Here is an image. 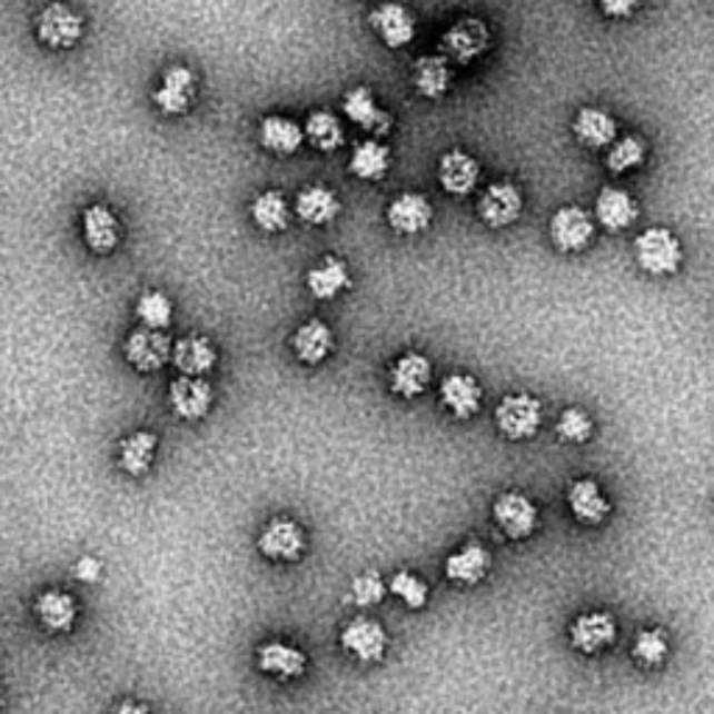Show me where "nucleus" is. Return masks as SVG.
<instances>
[{
  "label": "nucleus",
  "mask_w": 714,
  "mask_h": 714,
  "mask_svg": "<svg viewBox=\"0 0 714 714\" xmlns=\"http://www.w3.org/2000/svg\"><path fill=\"white\" fill-rule=\"evenodd\" d=\"M636 266L651 277H673L684 262V249L681 240L675 238L673 229L651 227L634 240Z\"/></svg>",
  "instance_id": "nucleus-1"
},
{
  "label": "nucleus",
  "mask_w": 714,
  "mask_h": 714,
  "mask_svg": "<svg viewBox=\"0 0 714 714\" xmlns=\"http://www.w3.org/2000/svg\"><path fill=\"white\" fill-rule=\"evenodd\" d=\"M34 34L40 46L48 51H70L85 37V18L68 7L65 0H51L40 14H37Z\"/></svg>",
  "instance_id": "nucleus-2"
},
{
  "label": "nucleus",
  "mask_w": 714,
  "mask_h": 714,
  "mask_svg": "<svg viewBox=\"0 0 714 714\" xmlns=\"http://www.w3.org/2000/svg\"><path fill=\"white\" fill-rule=\"evenodd\" d=\"M492 48V29L480 18H460L449 26L438 42V53L449 65H472Z\"/></svg>",
  "instance_id": "nucleus-3"
},
{
  "label": "nucleus",
  "mask_w": 714,
  "mask_h": 714,
  "mask_svg": "<svg viewBox=\"0 0 714 714\" xmlns=\"http://www.w3.org/2000/svg\"><path fill=\"white\" fill-rule=\"evenodd\" d=\"M547 235H551V244L562 255H581V251H586L595 244V216L578 205H564L553 212L551 224H547Z\"/></svg>",
  "instance_id": "nucleus-4"
},
{
  "label": "nucleus",
  "mask_w": 714,
  "mask_h": 714,
  "mask_svg": "<svg viewBox=\"0 0 714 714\" xmlns=\"http://www.w3.org/2000/svg\"><path fill=\"white\" fill-rule=\"evenodd\" d=\"M542 403L533 394H508L494 410V425L508 442H527L542 430Z\"/></svg>",
  "instance_id": "nucleus-5"
},
{
  "label": "nucleus",
  "mask_w": 714,
  "mask_h": 714,
  "mask_svg": "<svg viewBox=\"0 0 714 714\" xmlns=\"http://www.w3.org/2000/svg\"><path fill=\"white\" fill-rule=\"evenodd\" d=\"M340 109H344L346 120L355 123L360 131H366L371 140H383V137L391 135L394 115L380 107L371 87H349V90L344 92V98H340Z\"/></svg>",
  "instance_id": "nucleus-6"
},
{
  "label": "nucleus",
  "mask_w": 714,
  "mask_h": 714,
  "mask_svg": "<svg viewBox=\"0 0 714 714\" xmlns=\"http://www.w3.org/2000/svg\"><path fill=\"white\" fill-rule=\"evenodd\" d=\"M170 351H173V340L162 329L137 327L123 340L126 364L140 375H151V371H159L165 364H170Z\"/></svg>",
  "instance_id": "nucleus-7"
},
{
  "label": "nucleus",
  "mask_w": 714,
  "mask_h": 714,
  "mask_svg": "<svg viewBox=\"0 0 714 714\" xmlns=\"http://www.w3.org/2000/svg\"><path fill=\"white\" fill-rule=\"evenodd\" d=\"M196 90H199V85H196L194 70L188 65H170L159 76V85L153 90V107L168 118L188 115L196 103Z\"/></svg>",
  "instance_id": "nucleus-8"
},
{
  "label": "nucleus",
  "mask_w": 714,
  "mask_h": 714,
  "mask_svg": "<svg viewBox=\"0 0 714 714\" xmlns=\"http://www.w3.org/2000/svg\"><path fill=\"white\" fill-rule=\"evenodd\" d=\"M216 391L207 377H176L168 386V405L182 422H201L212 410Z\"/></svg>",
  "instance_id": "nucleus-9"
},
{
  "label": "nucleus",
  "mask_w": 714,
  "mask_h": 714,
  "mask_svg": "<svg viewBox=\"0 0 714 714\" xmlns=\"http://www.w3.org/2000/svg\"><path fill=\"white\" fill-rule=\"evenodd\" d=\"M525 210V196L514 182L488 185L477 201V218L492 229H505L516 224Z\"/></svg>",
  "instance_id": "nucleus-10"
},
{
  "label": "nucleus",
  "mask_w": 714,
  "mask_h": 714,
  "mask_svg": "<svg viewBox=\"0 0 714 714\" xmlns=\"http://www.w3.org/2000/svg\"><path fill=\"white\" fill-rule=\"evenodd\" d=\"M494 522L499 530L508 536L510 542H522L533 536L536 525H539V510L533 505L530 497L519 492H505L494 499Z\"/></svg>",
  "instance_id": "nucleus-11"
},
{
  "label": "nucleus",
  "mask_w": 714,
  "mask_h": 714,
  "mask_svg": "<svg viewBox=\"0 0 714 714\" xmlns=\"http://www.w3.org/2000/svg\"><path fill=\"white\" fill-rule=\"evenodd\" d=\"M340 647L364 664H377L388 651V634L377 619L355 617L340 631Z\"/></svg>",
  "instance_id": "nucleus-12"
},
{
  "label": "nucleus",
  "mask_w": 714,
  "mask_h": 714,
  "mask_svg": "<svg viewBox=\"0 0 714 714\" xmlns=\"http://www.w3.org/2000/svg\"><path fill=\"white\" fill-rule=\"evenodd\" d=\"M369 26L375 29V34L380 37V42L391 51H403L414 42L416 37V18L405 3L397 0H386L375 12L369 14Z\"/></svg>",
  "instance_id": "nucleus-13"
},
{
  "label": "nucleus",
  "mask_w": 714,
  "mask_h": 714,
  "mask_svg": "<svg viewBox=\"0 0 714 714\" xmlns=\"http://www.w3.org/2000/svg\"><path fill=\"white\" fill-rule=\"evenodd\" d=\"M257 551L271 562H299L301 553H305V530L299 527V522L277 516L257 536Z\"/></svg>",
  "instance_id": "nucleus-14"
},
{
  "label": "nucleus",
  "mask_w": 714,
  "mask_h": 714,
  "mask_svg": "<svg viewBox=\"0 0 714 714\" xmlns=\"http://www.w3.org/2000/svg\"><path fill=\"white\" fill-rule=\"evenodd\" d=\"M81 238L92 255H112L123 240L118 212L109 205H90L81 212Z\"/></svg>",
  "instance_id": "nucleus-15"
},
{
  "label": "nucleus",
  "mask_w": 714,
  "mask_h": 714,
  "mask_svg": "<svg viewBox=\"0 0 714 714\" xmlns=\"http://www.w3.org/2000/svg\"><path fill=\"white\" fill-rule=\"evenodd\" d=\"M438 185L444 194L458 196V199L475 194L480 185V162L464 148H449L438 159Z\"/></svg>",
  "instance_id": "nucleus-16"
},
{
  "label": "nucleus",
  "mask_w": 714,
  "mask_h": 714,
  "mask_svg": "<svg viewBox=\"0 0 714 714\" xmlns=\"http://www.w3.org/2000/svg\"><path fill=\"white\" fill-rule=\"evenodd\" d=\"M433 383L430 357L422 351H405L388 369V386L399 399H416L427 394Z\"/></svg>",
  "instance_id": "nucleus-17"
},
{
  "label": "nucleus",
  "mask_w": 714,
  "mask_h": 714,
  "mask_svg": "<svg viewBox=\"0 0 714 714\" xmlns=\"http://www.w3.org/2000/svg\"><path fill=\"white\" fill-rule=\"evenodd\" d=\"M438 399H442L444 408L449 410V416L466 422L480 414L483 388L472 375L455 371V375H447L442 380V386H438Z\"/></svg>",
  "instance_id": "nucleus-18"
},
{
  "label": "nucleus",
  "mask_w": 714,
  "mask_h": 714,
  "mask_svg": "<svg viewBox=\"0 0 714 714\" xmlns=\"http://www.w3.org/2000/svg\"><path fill=\"white\" fill-rule=\"evenodd\" d=\"M170 364L182 377H207L218 366V349L207 335H185L173 344Z\"/></svg>",
  "instance_id": "nucleus-19"
},
{
  "label": "nucleus",
  "mask_w": 714,
  "mask_h": 714,
  "mask_svg": "<svg viewBox=\"0 0 714 714\" xmlns=\"http://www.w3.org/2000/svg\"><path fill=\"white\" fill-rule=\"evenodd\" d=\"M614 639H617V623L608 612H586L569 625V642L586 656L603 653L614 645Z\"/></svg>",
  "instance_id": "nucleus-20"
},
{
  "label": "nucleus",
  "mask_w": 714,
  "mask_h": 714,
  "mask_svg": "<svg viewBox=\"0 0 714 714\" xmlns=\"http://www.w3.org/2000/svg\"><path fill=\"white\" fill-rule=\"evenodd\" d=\"M388 227L403 238H414L430 229L433 205L422 194H399L386 210Z\"/></svg>",
  "instance_id": "nucleus-21"
},
{
  "label": "nucleus",
  "mask_w": 714,
  "mask_h": 714,
  "mask_svg": "<svg viewBox=\"0 0 714 714\" xmlns=\"http://www.w3.org/2000/svg\"><path fill=\"white\" fill-rule=\"evenodd\" d=\"M290 349H294L296 360L305 366H321L335 349V333L329 324L321 318H310V321L299 324L290 335Z\"/></svg>",
  "instance_id": "nucleus-22"
},
{
  "label": "nucleus",
  "mask_w": 714,
  "mask_h": 714,
  "mask_svg": "<svg viewBox=\"0 0 714 714\" xmlns=\"http://www.w3.org/2000/svg\"><path fill=\"white\" fill-rule=\"evenodd\" d=\"M567 505L581 525H603L612 516V503L592 477H578L567 488Z\"/></svg>",
  "instance_id": "nucleus-23"
},
{
  "label": "nucleus",
  "mask_w": 714,
  "mask_h": 714,
  "mask_svg": "<svg viewBox=\"0 0 714 714\" xmlns=\"http://www.w3.org/2000/svg\"><path fill=\"white\" fill-rule=\"evenodd\" d=\"M294 212L307 227H327L340 216V199L327 185H307L296 194Z\"/></svg>",
  "instance_id": "nucleus-24"
},
{
  "label": "nucleus",
  "mask_w": 714,
  "mask_h": 714,
  "mask_svg": "<svg viewBox=\"0 0 714 714\" xmlns=\"http://www.w3.org/2000/svg\"><path fill=\"white\" fill-rule=\"evenodd\" d=\"M34 617L51 634H70L76 619H79V603H76V597L70 592L48 589L42 595H37Z\"/></svg>",
  "instance_id": "nucleus-25"
},
{
  "label": "nucleus",
  "mask_w": 714,
  "mask_h": 714,
  "mask_svg": "<svg viewBox=\"0 0 714 714\" xmlns=\"http://www.w3.org/2000/svg\"><path fill=\"white\" fill-rule=\"evenodd\" d=\"M639 218V205L619 188H603L595 199V224L608 232H625Z\"/></svg>",
  "instance_id": "nucleus-26"
},
{
  "label": "nucleus",
  "mask_w": 714,
  "mask_h": 714,
  "mask_svg": "<svg viewBox=\"0 0 714 714\" xmlns=\"http://www.w3.org/2000/svg\"><path fill=\"white\" fill-rule=\"evenodd\" d=\"M257 140L274 157H294L305 146V131H301V123H296L294 118L266 115L260 120V129H257Z\"/></svg>",
  "instance_id": "nucleus-27"
},
{
  "label": "nucleus",
  "mask_w": 714,
  "mask_h": 714,
  "mask_svg": "<svg viewBox=\"0 0 714 714\" xmlns=\"http://www.w3.org/2000/svg\"><path fill=\"white\" fill-rule=\"evenodd\" d=\"M305 285H307V294H310L313 299L318 301L338 299L344 290L351 288L349 266H346L344 260H338V257L327 255L321 262H316V266L307 271Z\"/></svg>",
  "instance_id": "nucleus-28"
},
{
  "label": "nucleus",
  "mask_w": 714,
  "mask_h": 714,
  "mask_svg": "<svg viewBox=\"0 0 714 714\" xmlns=\"http://www.w3.org/2000/svg\"><path fill=\"white\" fill-rule=\"evenodd\" d=\"M410 87L419 92L422 98L430 101H442L453 87V65L442 57V53H430V57H419L410 68Z\"/></svg>",
  "instance_id": "nucleus-29"
},
{
  "label": "nucleus",
  "mask_w": 714,
  "mask_h": 714,
  "mask_svg": "<svg viewBox=\"0 0 714 714\" xmlns=\"http://www.w3.org/2000/svg\"><path fill=\"white\" fill-rule=\"evenodd\" d=\"M488 569H492V553H488L486 545H477V542H469V545L455 551L444 562V575L458 586L480 584L488 575Z\"/></svg>",
  "instance_id": "nucleus-30"
},
{
  "label": "nucleus",
  "mask_w": 714,
  "mask_h": 714,
  "mask_svg": "<svg viewBox=\"0 0 714 714\" xmlns=\"http://www.w3.org/2000/svg\"><path fill=\"white\" fill-rule=\"evenodd\" d=\"M257 667L279 681L301 678L307 670V656L299 647L285 645V642H266L257 647Z\"/></svg>",
  "instance_id": "nucleus-31"
},
{
  "label": "nucleus",
  "mask_w": 714,
  "mask_h": 714,
  "mask_svg": "<svg viewBox=\"0 0 714 714\" xmlns=\"http://www.w3.org/2000/svg\"><path fill=\"white\" fill-rule=\"evenodd\" d=\"M573 135L581 146L597 151V148L612 146V142L619 137V129H617V120H614L606 109L584 107L578 109V115H575Z\"/></svg>",
  "instance_id": "nucleus-32"
},
{
  "label": "nucleus",
  "mask_w": 714,
  "mask_h": 714,
  "mask_svg": "<svg viewBox=\"0 0 714 714\" xmlns=\"http://www.w3.org/2000/svg\"><path fill=\"white\" fill-rule=\"evenodd\" d=\"M394 165L391 148L383 146L380 140H364L351 148L349 173L360 182H380L386 179Z\"/></svg>",
  "instance_id": "nucleus-33"
},
{
  "label": "nucleus",
  "mask_w": 714,
  "mask_h": 714,
  "mask_svg": "<svg viewBox=\"0 0 714 714\" xmlns=\"http://www.w3.org/2000/svg\"><path fill=\"white\" fill-rule=\"evenodd\" d=\"M251 224H255L260 232L266 235H279L290 227V218H294V210H290L288 199L279 190H262L251 199L249 205Z\"/></svg>",
  "instance_id": "nucleus-34"
},
{
  "label": "nucleus",
  "mask_w": 714,
  "mask_h": 714,
  "mask_svg": "<svg viewBox=\"0 0 714 714\" xmlns=\"http://www.w3.org/2000/svg\"><path fill=\"white\" fill-rule=\"evenodd\" d=\"M301 131H305L307 146H313L321 153L340 151L346 142L344 123H340L338 115H333L329 109H316V112L307 115V120L301 123Z\"/></svg>",
  "instance_id": "nucleus-35"
},
{
  "label": "nucleus",
  "mask_w": 714,
  "mask_h": 714,
  "mask_svg": "<svg viewBox=\"0 0 714 714\" xmlns=\"http://www.w3.org/2000/svg\"><path fill=\"white\" fill-rule=\"evenodd\" d=\"M157 447H159V438L157 433L151 430H137L131 433V436H126L118 449L120 469L131 477L148 475V469L153 466V458H157Z\"/></svg>",
  "instance_id": "nucleus-36"
},
{
  "label": "nucleus",
  "mask_w": 714,
  "mask_h": 714,
  "mask_svg": "<svg viewBox=\"0 0 714 714\" xmlns=\"http://www.w3.org/2000/svg\"><path fill=\"white\" fill-rule=\"evenodd\" d=\"M647 162V142L639 135H625L608 146L606 151V168L614 176H625L631 170H639Z\"/></svg>",
  "instance_id": "nucleus-37"
},
{
  "label": "nucleus",
  "mask_w": 714,
  "mask_h": 714,
  "mask_svg": "<svg viewBox=\"0 0 714 714\" xmlns=\"http://www.w3.org/2000/svg\"><path fill=\"white\" fill-rule=\"evenodd\" d=\"M135 316L140 327L148 329H168L173 321V301L165 290H142L135 301Z\"/></svg>",
  "instance_id": "nucleus-38"
},
{
  "label": "nucleus",
  "mask_w": 714,
  "mask_h": 714,
  "mask_svg": "<svg viewBox=\"0 0 714 714\" xmlns=\"http://www.w3.org/2000/svg\"><path fill=\"white\" fill-rule=\"evenodd\" d=\"M631 653H634V658L642 667H658V664H664V658H667L670 653L667 636L658 628L639 631V636L634 639V651Z\"/></svg>",
  "instance_id": "nucleus-39"
},
{
  "label": "nucleus",
  "mask_w": 714,
  "mask_h": 714,
  "mask_svg": "<svg viewBox=\"0 0 714 714\" xmlns=\"http://www.w3.org/2000/svg\"><path fill=\"white\" fill-rule=\"evenodd\" d=\"M556 433H558V438L567 444H586L592 438V433H595V422L589 419V414H586V410L567 408V410H562V416H558Z\"/></svg>",
  "instance_id": "nucleus-40"
},
{
  "label": "nucleus",
  "mask_w": 714,
  "mask_h": 714,
  "mask_svg": "<svg viewBox=\"0 0 714 714\" xmlns=\"http://www.w3.org/2000/svg\"><path fill=\"white\" fill-rule=\"evenodd\" d=\"M391 595H397L405 606L419 612V608L427 606L430 589H427V584L419 578V575L408 573V569H399V573L391 578Z\"/></svg>",
  "instance_id": "nucleus-41"
},
{
  "label": "nucleus",
  "mask_w": 714,
  "mask_h": 714,
  "mask_svg": "<svg viewBox=\"0 0 714 714\" xmlns=\"http://www.w3.org/2000/svg\"><path fill=\"white\" fill-rule=\"evenodd\" d=\"M351 597H355L357 606H377L386 597V584L377 573L357 575L355 584H351Z\"/></svg>",
  "instance_id": "nucleus-42"
},
{
  "label": "nucleus",
  "mask_w": 714,
  "mask_h": 714,
  "mask_svg": "<svg viewBox=\"0 0 714 714\" xmlns=\"http://www.w3.org/2000/svg\"><path fill=\"white\" fill-rule=\"evenodd\" d=\"M603 18L608 20H631L639 9V0H597Z\"/></svg>",
  "instance_id": "nucleus-43"
},
{
  "label": "nucleus",
  "mask_w": 714,
  "mask_h": 714,
  "mask_svg": "<svg viewBox=\"0 0 714 714\" xmlns=\"http://www.w3.org/2000/svg\"><path fill=\"white\" fill-rule=\"evenodd\" d=\"M76 578L79 581H87V584H96L98 578H101V562L98 558H81L79 564H76Z\"/></svg>",
  "instance_id": "nucleus-44"
},
{
  "label": "nucleus",
  "mask_w": 714,
  "mask_h": 714,
  "mask_svg": "<svg viewBox=\"0 0 714 714\" xmlns=\"http://www.w3.org/2000/svg\"><path fill=\"white\" fill-rule=\"evenodd\" d=\"M112 714H151V708L137 701H120L118 706L112 708Z\"/></svg>",
  "instance_id": "nucleus-45"
},
{
  "label": "nucleus",
  "mask_w": 714,
  "mask_h": 714,
  "mask_svg": "<svg viewBox=\"0 0 714 714\" xmlns=\"http://www.w3.org/2000/svg\"><path fill=\"white\" fill-rule=\"evenodd\" d=\"M0 706H3V695H0Z\"/></svg>",
  "instance_id": "nucleus-46"
}]
</instances>
